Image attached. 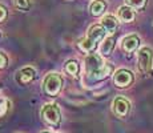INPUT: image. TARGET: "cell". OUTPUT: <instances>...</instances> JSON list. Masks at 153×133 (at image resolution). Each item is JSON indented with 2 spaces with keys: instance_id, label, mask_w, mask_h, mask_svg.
Masks as SVG:
<instances>
[{
  "instance_id": "obj_1",
  "label": "cell",
  "mask_w": 153,
  "mask_h": 133,
  "mask_svg": "<svg viewBox=\"0 0 153 133\" xmlns=\"http://www.w3.org/2000/svg\"><path fill=\"white\" fill-rule=\"evenodd\" d=\"M85 68H87V75L92 80H102L111 75L112 67L107 65L104 61L101 60L99 55H89L85 60Z\"/></svg>"
},
{
  "instance_id": "obj_2",
  "label": "cell",
  "mask_w": 153,
  "mask_h": 133,
  "mask_svg": "<svg viewBox=\"0 0 153 133\" xmlns=\"http://www.w3.org/2000/svg\"><path fill=\"white\" fill-rule=\"evenodd\" d=\"M105 33H107V31H105V28L101 24L92 25L88 29L87 37L79 44L80 49H83L84 52H92L96 48L99 41L105 37Z\"/></svg>"
},
{
  "instance_id": "obj_3",
  "label": "cell",
  "mask_w": 153,
  "mask_h": 133,
  "mask_svg": "<svg viewBox=\"0 0 153 133\" xmlns=\"http://www.w3.org/2000/svg\"><path fill=\"white\" fill-rule=\"evenodd\" d=\"M63 77L59 73H49L47 77L44 79V92L48 96H56L63 88Z\"/></svg>"
},
{
  "instance_id": "obj_4",
  "label": "cell",
  "mask_w": 153,
  "mask_h": 133,
  "mask_svg": "<svg viewBox=\"0 0 153 133\" xmlns=\"http://www.w3.org/2000/svg\"><path fill=\"white\" fill-rule=\"evenodd\" d=\"M42 114L43 120L45 121L47 124L52 126H59L60 125V121H61V112L60 108H59L56 104H47L42 108Z\"/></svg>"
},
{
  "instance_id": "obj_5",
  "label": "cell",
  "mask_w": 153,
  "mask_h": 133,
  "mask_svg": "<svg viewBox=\"0 0 153 133\" xmlns=\"http://www.w3.org/2000/svg\"><path fill=\"white\" fill-rule=\"evenodd\" d=\"M152 49L148 47H144L139 51L137 55V60H139V68L141 72L146 73L151 71L152 68Z\"/></svg>"
},
{
  "instance_id": "obj_6",
  "label": "cell",
  "mask_w": 153,
  "mask_h": 133,
  "mask_svg": "<svg viewBox=\"0 0 153 133\" xmlns=\"http://www.w3.org/2000/svg\"><path fill=\"white\" fill-rule=\"evenodd\" d=\"M113 82L120 88H125L133 82V73L128 69H119L113 75Z\"/></svg>"
},
{
  "instance_id": "obj_7",
  "label": "cell",
  "mask_w": 153,
  "mask_h": 133,
  "mask_svg": "<svg viewBox=\"0 0 153 133\" xmlns=\"http://www.w3.org/2000/svg\"><path fill=\"white\" fill-rule=\"evenodd\" d=\"M112 109L117 117H125L131 111V103L124 97H116L112 104Z\"/></svg>"
},
{
  "instance_id": "obj_8",
  "label": "cell",
  "mask_w": 153,
  "mask_h": 133,
  "mask_svg": "<svg viewBox=\"0 0 153 133\" xmlns=\"http://www.w3.org/2000/svg\"><path fill=\"white\" fill-rule=\"evenodd\" d=\"M35 76H36V72H35L33 68L25 67V68H22L16 73V81L22 85H27L35 79Z\"/></svg>"
},
{
  "instance_id": "obj_9",
  "label": "cell",
  "mask_w": 153,
  "mask_h": 133,
  "mask_svg": "<svg viewBox=\"0 0 153 133\" xmlns=\"http://www.w3.org/2000/svg\"><path fill=\"white\" fill-rule=\"evenodd\" d=\"M140 45V39L139 36L136 35H129L123 39V43H121V47L125 52H133L137 49V47Z\"/></svg>"
},
{
  "instance_id": "obj_10",
  "label": "cell",
  "mask_w": 153,
  "mask_h": 133,
  "mask_svg": "<svg viewBox=\"0 0 153 133\" xmlns=\"http://www.w3.org/2000/svg\"><path fill=\"white\" fill-rule=\"evenodd\" d=\"M136 17V13H134V10L129 5H123V7L119 8V19L124 23H131L134 20Z\"/></svg>"
},
{
  "instance_id": "obj_11",
  "label": "cell",
  "mask_w": 153,
  "mask_h": 133,
  "mask_svg": "<svg viewBox=\"0 0 153 133\" xmlns=\"http://www.w3.org/2000/svg\"><path fill=\"white\" fill-rule=\"evenodd\" d=\"M117 19L114 16H112V15H107V16L102 17L101 20V25L105 28V31L109 32V33H113V32H116L117 29Z\"/></svg>"
},
{
  "instance_id": "obj_12",
  "label": "cell",
  "mask_w": 153,
  "mask_h": 133,
  "mask_svg": "<svg viewBox=\"0 0 153 133\" xmlns=\"http://www.w3.org/2000/svg\"><path fill=\"white\" fill-rule=\"evenodd\" d=\"M107 8V3L104 0H95V1L91 4V13L93 16H100Z\"/></svg>"
},
{
  "instance_id": "obj_13",
  "label": "cell",
  "mask_w": 153,
  "mask_h": 133,
  "mask_svg": "<svg viewBox=\"0 0 153 133\" xmlns=\"http://www.w3.org/2000/svg\"><path fill=\"white\" fill-rule=\"evenodd\" d=\"M113 47H114V39H113L112 36H109V37H107V39H104V41L101 43V47H100V52H101L102 55L108 56V55H111V52H112V49H113Z\"/></svg>"
},
{
  "instance_id": "obj_14",
  "label": "cell",
  "mask_w": 153,
  "mask_h": 133,
  "mask_svg": "<svg viewBox=\"0 0 153 133\" xmlns=\"http://www.w3.org/2000/svg\"><path fill=\"white\" fill-rule=\"evenodd\" d=\"M65 71L69 75L76 76L79 73V63L76 60H69L68 63L65 64Z\"/></svg>"
},
{
  "instance_id": "obj_15",
  "label": "cell",
  "mask_w": 153,
  "mask_h": 133,
  "mask_svg": "<svg viewBox=\"0 0 153 133\" xmlns=\"http://www.w3.org/2000/svg\"><path fill=\"white\" fill-rule=\"evenodd\" d=\"M126 4L134 10H143L146 4V0H126Z\"/></svg>"
},
{
  "instance_id": "obj_16",
  "label": "cell",
  "mask_w": 153,
  "mask_h": 133,
  "mask_svg": "<svg viewBox=\"0 0 153 133\" xmlns=\"http://www.w3.org/2000/svg\"><path fill=\"white\" fill-rule=\"evenodd\" d=\"M13 3L17 8H22V10H27L29 7V0H13Z\"/></svg>"
},
{
  "instance_id": "obj_17",
  "label": "cell",
  "mask_w": 153,
  "mask_h": 133,
  "mask_svg": "<svg viewBox=\"0 0 153 133\" xmlns=\"http://www.w3.org/2000/svg\"><path fill=\"white\" fill-rule=\"evenodd\" d=\"M7 63H8L7 56H5L3 52H0V69H1V68H4L5 65H7Z\"/></svg>"
},
{
  "instance_id": "obj_18",
  "label": "cell",
  "mask_w": 153,
  "mask_h": 133,
  "mask_svg": "<svg viewBox=\"0 0 153 133\" xmlns=\"http://www.w3.org/2000/svg\"><path fill=\"white\" fill-rule=\"evenodd\" d=\"M5 16H7V10L3 5H0V22H3L5 19Z\"/></svg>"
},
{
  "instance_id": "obj_19",
  "label": "cell",
  "mask_w": 153,
  "mask_h": 133,
  "mask_svg": "<svg viewBox=\"0 0 153 133\" xmlns=\"http://www.w3.org/2000/svg\"><path fill=\"white\" fill-rule=\"evenodd\" d=\"M42 133H51V132H47V131H45V132H42Z\"/></svg>"
}]
</instances>
